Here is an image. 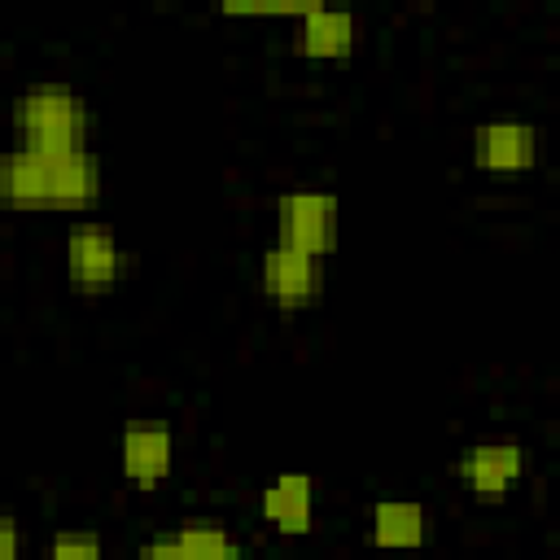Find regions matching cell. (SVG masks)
<instances>
[{
    "mask_svg": "<svg viewBox=\"0 0 560 560\" xmlns=\"http://www.w3.org/2000/svg\"><path fill=\"white\" fill-rule=\"evenodd\" d=\"M13 136L22 149H88V101L66 83H35L13 101Z\"/></svg>",
    "mask_w": 560,
    "mask_h": 560,
    "instance_id": "6da1fadb",
    "label": "cell"
},
{
    "mask_svg": "<svg viewBox=\"0 0 560 560\" xmlns=\"http://www.w3.org/2000/svg\"><path fill=\"white\" fill-rule=\"evenodd\" d=\"M122 276V245L114 236V228L83 219L66 232V280L74 293L83 298H105L114 293Z\"/></svg>",
    "mask_w": 560,
    "mask_h": 560,
    "instance_id": "7a4b0ae2",
    "label": "cell"
},
{
    "mask_svg": "<svg viewBox=\"0 0 560 560\" xmlns=\"http://www.w3.org/2000/svg\"><path fill=\"white\" fill-rule=\"evenodd\" d=\"M258 289L280 311H306L324 293V258L276 241V245H267V254L258 262Z\"/></svg>",
    "mask_w": 560,
    "mask_h": 560,
    "instance_id": "3957f363",
    "label": "cell"
},
{
    "mask_svg": "<svg viewBox=\"0 0 560 560\" xmlns=\"http://www.w3.org/2000/svg\"><path fill=\"white\" fill-rule=\"evenodd\" d=\"M276 241L328 258L337 249V197L332 192H315V188H298L284 192L276 201Z\"/></svg>",
    "mask_w": 560,
    "mask_h": 560,
    "instance_id": "277c9868",
    "label": "cell"
},
{
    "mask_svg": "<svg viewBox=\"0 0 560 560\" xmlns=\"http://www.w3.org/2000/svg\"><path fill=\"white\" fill-rule=\"evenodd\" d=\"M472 166L494 179L529 175L538 166V127L516 118H494L472 127Z\"/></svg>",
    "mask_w": 560,
    "mask_h": 560,
    "instance_id": "5b68a950",
    "label": "cell"
},
{
    "mask_svg": "<svg viewBox=\"0 0 560 560\" xmlns=\"http://www.w3.org/2000/svg\"><path fill=\"white\" fill-rule=\"evenodd\" d=\"M455 472L472 490L477 503H503L508 490L525 472V446L521 442H477L459 455Z\"/></svg>",
    "mask_w": 560,
    "mask_h": 560,
    "instance_id": "8992f818",
    "label": "cell"
},
{
    "mask_svg": "<svg viewBox=\"0 0 560 560\" xmlns=\"http://www.w3.org/2000/svg\"><path fill=\"white\" fill-rule=\"evenodd\" d=\"M44 166V210H88L101 197V162L88 149L39 153Z\"/></svg>",
    "mask_w": 560,
    "mask_h": 560,
    "instance_id": "52a82bcc",
    "label": "cell"
},
{
    "mask_svg": "<svg viewBox=\"0 0 560 560\" xmlns=\"http://www.w3.org/2000/svg\"><path fill=\"white\" fill-rule=\"evenodd\" d=\"M118 464H122V477L140 490H153L171 477L175 468V433L158 420H136L122 429V442H118Z\"/></svg>",
    "mask_w": 560,
    "mask_h": 560,
    "instance_id": "ba28073f",
    "label": "cell"
},
{
    "mask_svg": "<svg viewBox=\"0 0 560 560\" xmlns=\"http://www.w3.org/2000/svg\"><path fill=\"white\" fill-rule=\"evenodd\" d=\"M258 516L276 529V534H306L315 525V481L306 472H280L262 486L258 499Z\"/></svg>",
    "mask_w": 560,
    "mask_h": 560,
    "instance_id": "9c48e42d",
    "label": "cell"
},
{
    "mask_svg": "<svg viewBox=\"0 0 560 560\" xmlns=\"http://www.w3.org/2000/svg\"><path fill=\"white\" fill-rule=\"evenodd\" d=\"M359 39V22L346 9L332 4H315L311 13H302V31H298V52L311 61H341L354 52Z\"/></svg>",
    "mask_w": 560,
    "mask_h": 560,
    "instance_id": "30bf717a",
    "label": "cell"
},
{
    "mask_svg": "<svg viewBox=\"0 0 560 560\" xmlns=\"http://www.w3.org/2000/svg\"><path fill=\"white\" fill-rule=\"evenodd\" d=\"M140 556H171V560H236V556H241V542H236L219 521H184L175 534L144 542Z\"/></svg>",
    "mask_w": 560,
    "mask_h": 560,
    "instance_id": "8fae6325",
    "label": "cell"
},
{
    "mask_svg": "<svg viewBox=\"0 0 560 560\" xmlns=\"http://www.w3.org/2000/svg\"><path fill=\"white\" fill-rule=\"evenodd\" d=\"M368 534L376 547H420L429 542V512L407 499H381L368 516Z\"/></svg>",
    "mask_w": 560,
    "mask_h": 560,
    "instance_id": "7c38bea8",
    "label": "cell"
},
{
    "mask_svg": "<svg viewBox=\"0 0 560 560\" xmlns=\"http://www.w3.org/2000/svg\"><path fill=\"white\" fill-rule=\"evenodd\" d=\"M48 551H52V560H96L101 556V538L96 534H70V529H61L48 542Z\"/></svg>",
    "mask_w": 560,
    "mask_h": 560,
    "instance_id": "4fadbf2b",
    "label": "cell"
},
{
    "mask_svg": "<svg viewBox=\"0 0 560 560\" xmlns=\"http://www.w3.org/2000/svg\"><path fill=\"white\" fill-rule=\"evenodd\" d=\"M22 551V534H18V521L13 516H0V560H13Z\"/></svg>",
    "mask_w": 560,
    "mask_h": 560,
    "instance_id": "5bb4252c",
    "label": "cell"
}]
</instances>
